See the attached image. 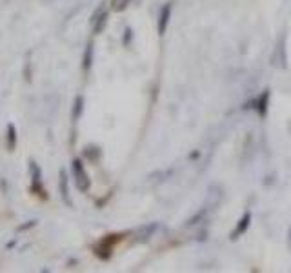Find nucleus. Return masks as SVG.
Masks as SVG:
<instances>
[{"label":"nucleus","mask_w":291,"mask_h":273,"mask_svg":"<svg viewBox=\"0 0 291 273\" xmlns=\"http://www.w3.org/2000/svg\"><path fill=\"white\" fill-rule=\"evenodd\" d=\"M131 39H133V31H131V27H126V31H124V42H122V44H124L126 48L129 46V42H131Z\"/></svg>","instance_id":"obj_14"},{"label":"nucleus","mask_w":291,"mask_h":273,"mask_svg":"<svg viewBox=\"0 0 291 273\" xmlns=\"http://www.w3.org/2000/svg\"><path fill=\"white\" fill-rule=\"evenodd\" d=\"M6 133H7V151H15L17 148V128H15V124H7L6 128Z\"/></svg>","instance_id":"obj_8"},{"label":"nucleus","mask_w":291,"mask_h":273,"mask_svg":"<svg viewBox=\"0 0 291 273\" xmlns=\"http://www.w3.org/2000/svg\"><path fill=\"white\" fill-rule=\"evenodd\" d=\"M58 190H60V197H62L64 204L66 206H73L70 198V178H68V173L66 171H60V178H58Z\"/></svg>","instance_id":"obj_5"},{"label":"nucleus","mask_w":291,"mask_h":273,"mask_svg":"<svg viewBox=\"0 0 291 273\" xmlns=\"http://www.w3.org/2000/svg\"><path fill=\"white\" fill-rule=\"evenodd\" d=\"M118 240H122V235H108L95 246V253L100 259H109L111 252H113V246L117 244Z\"/></svg>","instance_id":"obj_3"},{"label":"nucleus","mask_w":291,"mask_h":273,"mask_svg":"<svg viewBox=\"0 0 291 273\" xmlns=\"http://www.w3.org/2000/svg\"><path fill=\"white\" fill-rule=\"evenodd\" d=\"M171 9H173V6H171V4H166V6L160 9V15H159V35L166 33L167 24H169V19H171Z\"/></svg>","instance_id":"obj_6"},{"label":"nucleus","mask_w":291,"mask_h":273,"mask_svg":"<svg viewBox=\"0 0 291 273\" xmlns=\"http://www.w3.org/2000/svg\"><path fill=\"white\" fill-rule=\"evenodd\" d=\"M84 157H88V158H91L93 162H97L98 157H100V150H98V148H86Z\"/></svg>","instance_id":"obj_12"},{"label":"nucleus","mask_w":291,"mask_h":273,"mask_svg":"<svg viewBox=\"0 0 291 273\" xmlns=\"http://www.w3.org/2000/svg\"><path fill=\"white\" fill-rule=\"evenodd\" d=\"M91 64H93V42H90V44L86 46V51H84V58H82L84 71H90Z\"/></svg>","instance_id":"obj_9"},{"label":"nucleus","mask_w":291,"mask_h":273,"mask_svg":"<svg viewBox=\"0 0 291 273\" xmlns=\"http://www.w3.org/2000/svg\"><path fill=\"white\" fill-rule=\"evenodd\" d=\"M36 224V220H29L28 224H22L18 226V232H24V230H29V228H33V226Z\"/></svg>","instance_id":"obj_15"},{"label":"nucleus","mask_w":291,"mask_h":273,"mask_svg":"<svg viewBox=\"0 0 291 273\" xmlns=\"http://www.w3.org/2000/svg\"><path fill=\"white\" fill-rule=\"evenodd\" d=\"M129 4H131V0H111V9L120 13V11H124Z\"/></svg>","instance_id":"obj_11"},{"label":"nucleus","mask_w":291,"mask_h":273,"mask_svg":"<svg viewBox=\"0 0 291 273\" xmlns=\"http://www.w3.org/2000/svg\"><path fill=\"white\" fill-rule=\"evenodd\" d=\"M29 175H31V186H29L31 193H35L36 197L48 200V191L42 188V182H40L42 171H40V168H38V164H36L35 160H31V162H29Z\"/></svg>","instance_id":"obj_2"},{"label":"nucleus","mask_w":291,"mask_h":273,"mask_svg":"<svg viewBox=\"0 0 291 273\" xmlns=\"http://www.w3.org/2000/svg\"><path fill=\"white\" fill-rule=\"evenodd\" d=\"M106 24H108V11L104 7H98L97 11L93 13V19H91V26H93V31L95 35H100L104 31Z\"/></svg>","instance_id":"obj_4"},{"label":"nucleus","mask_w":291,"mask_h":273,"mask_svg":"<svg viewBox=\"0 0 291 273\" xmlns=\"http://www.w3.org/2000/svg\"><path fill=\"white\" fill-rule=\"evenodd\" d=\"M266 104H268V93H264V95L260 97V102H258V113H260V117L266 115V109H264Z\"/></svg>","instance_id":"obj_13"},{"label":"nucleus","mask_w":291,"mask_h":273,"mask_svg":"<svg viewBox=\"0 0 291 273\" xmlns=\"http://www.w3.org/2000/svg\"><path fill=\"white\" fill-rule=\"evenodd\" d=\"M82 109H84V97L76 95L75 102H73V113H71V117H73L75 122L80 118V115H82Z\"/></svg>","instance_id":"obj_10"},{"label":"nucleus","mask_w":291,"mask_h":273,"mask_svg":"<svg viewBox=\"0 0 291 273\" xmlns=\"http://www.w3.org/2000/svg\"><path fill=\"white\" fill-rule=\"evenodd\" d=\"M250 224H251V213L250 212H246L242 215V218L238 220V226H236L235 230L231 232V240H236L242 233H246V230L250 228Z\"/></svg>","instance_id":"obj_7"},{"label":"nucleus","mask_w":291,"mask_h":273,"mask_svg":"<svg viewBox=\"0 0 291 273\" xmlns=\"http://www.w3.org/2000/svg\"><path fill=\"white\" fill-rule=\"evenodd\" d=\"M71 171H73V178H75V186L78 191H82V193H88L91 186V180L88 177V173L84 170V164L80 158H73L71 160Z\"/></svg>","instance_id":"obj_1"}]
</instances>
